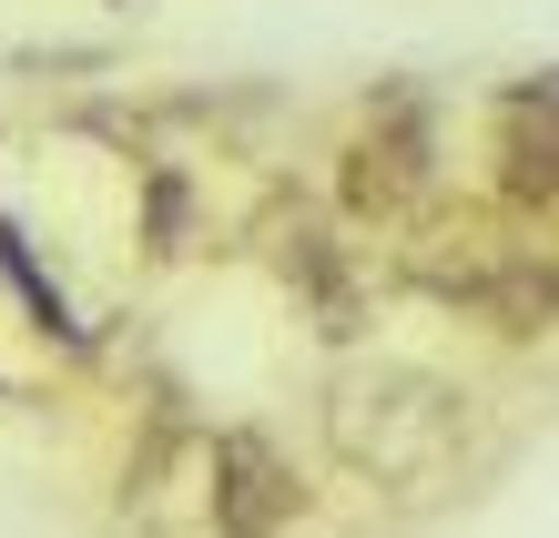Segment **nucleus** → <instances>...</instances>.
I'll list each match as a JSON object with an SVG mask.
<instances>
[{"mask_svg":"<svg viewBox=\"0 0 559 538\" xmlns=\"http://www.w3.org/2000/svg\"><path fill=\"white\" fill-rule=\"evenodd\" d=\"M509 244H519V224L488 204V193H448L438 183L397 234H386V285H407V295H427V306H457V315H468Z\"/></svg>","mask_w":559,"mask_h":538,"instance_id":"3","label":"nucleus"},{"mask_svg":"<svg viewBox=\"0 0 559 538\" xmlns=\"http://www.w3.org/2000/svg\"><path fill=\"white\" fill-rule=\"evenodd\" d=\"M0 285L21 295V315H31V335H41V346H92V325L72 315L61 275L31 254V234H21V214H11V204H0Z\"/></svg>","mask_w":559,"mask_h":538,"instance_id":"9","label":"nucleus"},{"mask_svg":"<svg viewBox=\"0 0 559 538\" xmlns=\"http://www.w3.org/2000/svg\"><path fill=\"white\" fill-rule=\"evenodd\" d=\"M488 204L530 234L559 224V72L488 92Z\"/></svg>","mask_w":559,"mask_h":538,"instance_id":"4","label":"nucleus"},{"mask_svg":"<svg viewBox=\"0 0 559 538\" xmlns=\"http://www.w3.org/2000/svg\"><path fill=\"white\" fill-rule=\"evenodd\" d=\"M245 244H254V264H265L295 306H325L336 285L367 275V254L346 244V224L325 214V193H306V183H265V204L245 214Z\"/></svg>","mask_w":559,"mask_h":538,"instance_id":"7","label":"nucleus"},{"mask_svg":"<svg viewBox=\"0 0 559 538\" xmlns=\"http://www.w3.org/2000/svg\"><path fill=\"white\" fill-rule=\"evenodd\" d=\"M316 437L367 488H438L457 467V437H468V386L407 356H346L316 396Z\"/></svg>","mask_w":559,"mask_h":538,"instance_id":"1","label":"nucleus"},{"mask_svg":"<svg viewBox=\"0 0 559 538\" xmlns=\"http://www.w3.org/2000/svg\"><path fill=\"white\" fill-rule=\"evenodd\" d=\"M427 193H438V103L417 82H377L356 103V132L336 143V174H325V214L346 234H397Z\"/></svg>","mask_w":559,"mask_h":538,"instance_id":"2","label":"nucleus"},{"mask_svg":"<svg viewBox=\"0 0 559 538\" xmlns=\"http://www.w3.org/2000/svg\"><path fill=\"white\" fill-rule=\"evenodd\" d=\"M468 315L499 335V346H539V335H559V244L519 224V244L499 254V275L478 285Z\"/></svg>","mask_w":559,"mask_h":538,"instance_id":"8","label":"nucleus"},{"mask_svg":"<svg viewBox=\"0 0 559 538\" xmlns=\"http://www.w3.org/2000/svg\"><path fill=\"white\" fill-rule=\"evenodd\" d=\"M122 518L143 538H204V509H214V427L193 417H153L122 457Z\"/></svg>","mask_w":559,"mask_h":538,"instance_id":"5","label":"nucleus"},{"mask_svg":"<svg viewBox=\"0 0 559 538\" xmlns=\"http://www.w3.org/2000/svg\"><path fill=\"white\" fill-rule=\"evenodd\" d=\"M112 41H61V51H11V72H112Z\"/></svg>","mask_w":559,"mask_h":538,"instance_id":"11","label":"nucleus"},{"mask_svg":"<svg viewBox=\"0 0 559 538\" xmlns=\"http://www.w3.org/2000/svg\"><path fill=\"white\" fill-rule=\"evenodd\" d=\"M133 204H143V254H153V264L193 254V174H183V163L143 153V163H133Z\"/></svg>","mask_w":559,"mask_h":538,"instance_id":"10","label":"nucleus"},{"mask_svg":"<svg viewBox=\"0 0 559 538\" xmlns=\"http://www.w3.org/2000/svg\"><path fill=\"white\" fill-rule=\"evenodd\" d=\"M316 509L306 467L275 427H214V509L204 538H285L295 518Z\"/></svg>","mask_w":559,"mask_h":538,"instance_id":"6","label":"nucleus"}]
</instances>
